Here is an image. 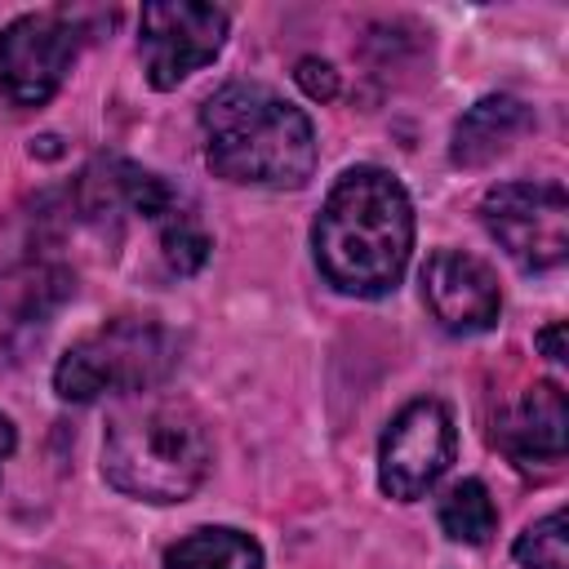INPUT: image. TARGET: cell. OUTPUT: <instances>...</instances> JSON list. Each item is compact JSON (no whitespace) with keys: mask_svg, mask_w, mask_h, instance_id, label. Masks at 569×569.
<instances>
[{"mask_svg":"<svg viewBox=\"0 0 569 569\" xmlns=\"http://www.w3.org/2000/svg\"><path fill=\"white\" fill-rule=\"evenodd\" d=\"M413 200L405 182L382 164L347 169L311 227V253L320 276L347 298H387L409 267Z\"/></svg>","mask_w":569,"mask_h":569,"instance_id":"obj_1","label":"cell"},{"mask_svg":"<svg viewBox=\"0 0 569 569\" xmlns=\"http://www.w3.org/2000/svg\"><path fill=\"white\" fill-rule=\"evenodd\" d=\"M204 160L222 182L298 191L316 173V124L258 80H227L200 107Z\"/></svg>","mask_w":569,"mask_h":569,"instance_id":"obj_2","label":"cell"},{"mask_svg":"<svg viewBox=\"0 0 569 569\" xmlns=\"http://www.w3.org/2000/svg\"><path fill=\"white\" fill-rule=\"evenodd\" d=\"M213 467L204 418L178 396H138L107 418L102 480L138 502H187Z\"/></svg>","mask_w":569,"mask_h":569,"instance_id":"obj_3","label":"cell"},{"mask_svg":"<svg viewBox=\"0 0 569 569\" xmlns=\"http://www.w3.org/2000/svg\"><path fill=\"white\" fill-rule=\"evenodd\" d=\"M178 369V338L156 316H116L76 338L53 365V391L71 405L147 396Z\"/></svg>","mask_w":569,"mask_h":569,"instance_id":"obj_4","label":"cell"},{"mask_svg":"<svg viewBox=\"0 0 569 569\" xmlns=\"http://www.w3.org/2000/svg\"><path fill=\"white\" fill-rule=\"evenodd\" d=\"M480 222L520 271H556L569 253V196L560 182H498L480 200Z\"/></svg>","mask_w":569,"mask_h":569,"instance_id":"obj_5","label":"cell"},{"mask_svg":"<svg viewBox=\"0 0 569 569\" xmlns=\"http://www.w3.org/2000/svg\"><path fill=\"white\" fill-rule=\"evenodd\" d=\"M80 18L71 9H40V13H22L0 31V93L13 107H44L76 53H80Z\"/></svg>","mask_w":569,"mask_h":569,"instance_id":"obj_6","label":"cell"},{"mask_svg":"<svg viewBox=\"0 0 569 569\" xmlns=\"http://www.w3.org/2000/svg\"><path fill=\"white\" fill-rule=\"evenodd\" d=\"M231 18L218 4L151 0L138 18V53L151 89H178L191 71L209 67L227 44Z\"/></svg>","mask_w":569,"mask_h":569,"instance_id":"obj_7","label":"cell"},{"mask_svg":"<svg viewBox=\"0 0 569 569\" xmlns=\"http://www.w3.org/2000/svg\"><path fill=\"white\" fill-rule=\"evenodd\" d=\"M458 431L449 409L436 396L409 400L382 431L378 440V485L396 502H418L427 498L440 476L453 467Z\"/></svg>","mask_w":569,"mask_h":569,"instance_id":"obj_8","label":"cell"},{"mask_svg":"<svg viewBox=\"0 0 569 569\" xmlns=\"http://www.w3.org/2000/svg\"><path fill=\"white\" fill-rule=\"evenodd\" d=\"M422 302L445 333L471 338L498 325L502 289L485 258L467 249H436L422 262Z\"/></svg>","mask_w":569,"mask_h":569,"instance_id":"obj_9","label":"cell"},{"mask_svg":"<svg viewBox=\"0 0 569 569\" xmlns=\"http://www.w3.org/2000/svg\"><path fill=\"white\" fill-rule=\"evenodd\" d=\"M71 293L76 276L53 262H22L0 271V369L27 360Z\"/></svg>","mask_w":569,"mask_h":569,"instance_id":"obj_10","label":"cell"},{"mask_svg":"<svg viewBox=\"0 0 569 569\" xmlns=\"http://www.w3.org/2000/svg\"><path fill=\"white\" fill-rule=\"evenodd\" d=\"M493 445L520 471H533V462L556 467L569 445V405H565L560 382L542 378V382L525 387L516 400H507L493 418Z\"/></svg>","mask_w":569,"mask_h":569,"instance_id":"obj_11","label":"cell"},{"mask_svg":"<svg viewBox=\"0 0 569 569\" xmlns=\"http://www.w3.org/2000/svg\"><path fill=\"white\" fill-rule=\"evenodd\" d=\"M533 129V111L529 102H520L516 93H485L480 102H471L458 124H453V142H449V160L458 169H485L498 156H507L516 147L520 133Z\"/></svg>","mask_w":569,"mask_h":569,"instance_id":"obj_12","label":"cell"},{"mask_svg":"<svg viewBox=\"0 0 569 569\" xmlns=\"http://www.w3.org/2000/svg\"><path fill=\"white\" fill-rule=\"evenodd\" d=\"M164 569H262V547L231 525H204L164 551Z\"/></svg>","mask_w":569,"mask_h":569,"instance_id":"obj_13","label":"cell"},{"mask_svg":"<svg viewBox=\"0 0 569 569\" xmlns=\"http://www.w3.org/2000/svg\"><path fill=\"white\" fill-rule=\"evenodd\" d=\"M436 520H440V529H445L453 542H462V547H485V542L493 538V529H498V507H493L485 480L467 476V480H458V485L445 489V498H440V507H436Z\"/></svg>","mask_w":569,"mask_h":569,"instance_id":"obj_14","label":"cell"},{"mask_svg":"<svg viewBox=\"0 0 569 569\" xmlns=\"http://www.w3.org/2000/svg\"><path fill=\"white\" fill-rule=\"evenodd\" d=\"M511 556L520 569H569V516H565V507L533 520L516 538Z\"/></svg>","mask_w":569,"mask_h":569,"instance_id":"obj_15","label":"cell"},{"mask_svg":"<svg viewBox=\"0 0 569 569\" xmlns=\"http://www.w3.org/2000/svg\"><path fill=\"white\" fill-rule=\"evenodd\" d=\"M293 80H298V84H302V93H307V98H316V102L338 98V71H333V62H325V58H298Z\"/></svg>","mask_w":569,"mask_h":569,"instance_id":"obj_16","label":"cell"},{"mask_svg":"<svg viewBox=\"0 0 569 569\" xmlns=\"http://www.w3.org/2000/svg\"><path fill=\"white\" fill-rule=\"evenodd\" d=\"M533 342L547 351V360H556V365H560V360L569 356V351H565V320H551L547 329H538V338H533Z\"/></svg>","mask_w":569,"mask_h":569,"instance_id":"obj_17","label":"cell"},{"mask_svg":"<svg viewBox=\"0 0 569 569\" xmlns=\"http://www.w3.org/2000/svg\"><path fill=\"white\" fill-rule=\"evenodd\" d=\"M13 445H18V431H13V422L0 413V467L9 462V453H13Z\"/></svg>","mask_w":569,"mask_h":569,"instance_id":"obj_18","label":"cell"}]
</instances>
